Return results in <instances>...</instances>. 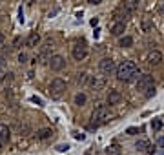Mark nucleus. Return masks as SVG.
Listing matches in <instances>:
<instances>
[{
    "instance_id": "a878e982",
    "label": "nucleus",
    "mask_w": 164,
    "mask_h": 155,
    "mask_svg": "<svg viewBox=\"0 0 164 155\" xmlns=\"http://www.w3.org/2000/svg\"><path fill=\"white\" fill-rule=\"evenodd\" d=\"M26 60H28V55H26V53H18V62H20V64H24Z\"/></svg>"
},
{
    "instance_id": "f704fd0d",
    "label": "nucleus",
    "mask_w": 164,
    "mask_h": 155,
    "mask_svg": "<svg viewBox=\"0 0 164 155\" xmlns=\"http://www.w3.org/2000/svg\"><path fill=\"white\" fill-rule=\"evenodd\" d=\"M84 155H91V151H86V153H84Z\"/></svg>"
},
{
    "instance_id": "6e6552de",
    "label": "nucleus",
    "mask_w": 164,
    "mask_h": 155,
    "mask_svg": "<svg viewBox=\"0 0 164 155\" xmlns=\"http://www.w3.org/2000/svg\"><path fill=\"white\" fill-rule=\"evenodd\" d=\"M91 88L95 91H100L106 88V77H93L91 79Z\"/></svg>"
},
{
    "instance_id": "e433bc0d",
    "label": "nucleus",
    "mask_w": 164,
    "mask_h": 155,
    "mask_svg": "<svg viewBox=\"0 0 164 155\" xmlns=\"http://www.w3.org/2000/svg\"><path fill=\"white\" fill-rule=\"evenodd\" d=\"M0 151H2V146H0Z\"/></svg>"
},
{
    "instance_id": "412c9836",
    "label": "nucleus",
    "mask_w": 164,
    "mask_h": 155,
    "mask_svg": "<svg viewBox=\"0 0 164 155\" xmlns=\"http://www.w3.org/2000/svg\"><path fill=\"white\" fill-rule=\"evenodd\" d=\"M86 102H88V97H86L84 93H77V95H75V104H77V106H84Z\"/></svg>"
},
{
    "instance_id": "7ed1b4c3",
    "label": "nucleus",
    "mask_w": 164,
    "mask_h": 155,
    "mask_svg": "<svg viewBox=\"0 0 164 155\" xmlns=\"http://www.w3.org/2000/svg\"><path fill=\"white\" fill-rule=\"evenodd\" d=\"M66 91V82L62 79H53L51 84H49V95L53 99H60Z\"/></svg>"
},
{
    "instance_id": "aec40b11",
    "label": "nucleus",
    "mask_w": 164,
    "mask_h": 155,
    "mask_svg": "<svg viewBox=\"0 0 164 155\" xmlns=\"http://www.w3.org/2000/svg\"><path fill=\"white\" fill-rule=\"evenodd\" d=\"M122 153V148L119 144H111L106 148V155H121Z\"/></svg>"
},
{
    "instance_id": "b1692460",
    "label": "nucleus",
    "mask_w": 164,
    "mask_h": 155,
    "mask_svg": "<svg viewBox=\"0 0 164 155\" xmlns=\"http://www.w3.org/2000/svg\"><path fill=\"white\" fill-rule=\"evenodd\" d=\"M144 95H146L148 99H150V97H153V95H155V86H151V88H148V90H146V93H144Z\"/></svg>"
},
{
    "instance_id": "393cba45",
    "label": "nucleus",
    "mask_w": 164,
    "mask_h": 155,
    "mask_svg": "<svg viewBox=\"0 0 164 155\" xmlns=\"http://www.w3.org/2000/svg\"><path fill=\"white\" fill-rule=\"evenodd\" d=\"M126 133H128V135H137V133H139V130L131 126V128H128V130H126Z\"/></svg>"
},
{
    "instance_id": "2f4dec72",
    "label": "nucleus",
    "mask_w": 164,
    "mask_h": 155,
    "mask_svg": "<svg viewBox=\"0 0 164 155\" xmlns=\"http://www.w3.org/2000/svg\"><path fill=\"white\" fill-rule=\"evenodd\" d=\"M4 40H6V37H4V33H2V31H0V46L4 44Z\"/></svg>"
},
{
    "instance_id": "1a4fd4ad",
    "label": "nucleus",
    "mask_w": 164,
    "mask_h": 155,
    "mask_svg": "<svg viewBox=\"0 0 164 155\" xmlns=\"http://www.w3.org/2000/svg\"><path fill=\"white\" fill-rule=\"evenodd\" d=\"M162 62V53L159 51V49H153V51H150V55H148V64H151V66H157V64H160Z\"/></svg>"
},
{
    "instance_id": "72a5a7b5",
    "label": "nucleus",
    "mask_w": 164,
    "mask_h": 155,
    "mask_svg": "<svg viewBox=\"0 0 164 155\" xmlns=\"http://www.w3.org/2000/svg\"><path fill=\"white\" fill-rule=\"evenodd\" d=\"M0 68H4V58L0 57Z\"/></svg>"
},
{
    "instance_id": "4468645a",
    "label": "nucleus",
    "mask_w": 164,
    "mask_h": 155,
    "mask_svg": "<svg viewBox=\"0 0 164 155\" xmlns=\"http://www.w3.org/2000/svg\"><path fill=\"white\" fill-rule=\"evenodd\" d=\"M140 29L144 33H150L153 29V20L150 16H142V20H140Z\"/></svg>"
},
{
    "instance_id": "c85d7f7f",
    "label": "nucleus",
    "mask_w": 164,
    "mask_h": 155,
    "mask_svg": "<svg viewBox=\"0 0 164 155\" xmlns=\"http://www.w3.org/2000/svg\"><path fill=\"white\" fill-rule=\"evenodd\" d=\"M88 2H89V4H93V6H99L102 0H88Z\"/></svg>"
},
{
    "instance_id": "f03ea898",
    "label": "nucleus",
    "mask_w": 164,
    "mask_h": 155,
    "mask_svg": "<svg viewBox=\"0 0 164 155\" xmlns=\"http://www.w3.org/2000/svg\"><path fill=\"white\" fill-rule=\"evenodd\" d=\"M91 119H93V122H97V124L108 122V119H109V109H108V106L106 104H99L95 109H93Z\"/></svg>"
},
{
    "instance_id": "bb28decb",
    "label": "nucleus",
    "mask_w": 164,
    "mask_h": 155,
    "mask_svg": "<svg viewBox=\"0 0 164 155\" xmlns=\"http://www.w3.org/2000/svg\"><path fill=\"white\" fill-rule=\"evenodd\" d=\"M67 148H69L67 144H58V146H57V150H58V151H67Z\"/></svg>"
},
{
    "instance_id": "f257e3e1",
    "label": "nucleus",
    "mask_w": 164,
    "mask_h": 155,
    "mask_svg": "<svg viewBox=\"0 0 164 155\" xmlns=\"http://www.w3.org/2000/svg\"><path fill=\"white\" fill-rule=\"evenodd\" d=\"M137 77H140V73H139V68L133 60H124L117 66V79L121 82H131Z\"/></svg>"
},
{
    "instance_id": "473e14b6",
    "label": "nucleus",
    "mask_w": 164,
    "mask_h": 155,
    "mask_svg": "<svg viewBox=\"0 0 164 155\" xmlns=\"http://www.w3.org/2000/svg\"><path fill=\"white\" fill-rule=\"evenodd\" d=\"M4 79H6V73H4L2 68H0V80H4Z\"/></svg>"
},
{
    "instance_id": "7c9ffc66",
    "label": "nucleus",
    "mask_w": 164,
    "mask_h": 155,
    "mask_svg": "<svg viewBox=\"0 0 164 155\" xmlns=\"http://www.w3.org/2000/svg\"><path fill=\"white\" fill-rule=\"evenodd\" d=\"M89 24H91V26H97V24H99V18H91Z\"/></svg>"
},
{
    "instance_id": "a211bd4d",
    "label": "nucleus",
    "mask_w": 164,
    "mask_h": 155,
    "mask_svg": "<svg viewBox=\"0 0 164 155\" xmlns=\"http://www.w3.org/2000/svg\"><path fill=\"white\" fill-rule=\"evenodd\" d=\"M9 135H11V130L7 128V124H0V142L9 141Z\"/></svg>"
},
{
    "instance_id": "9b49d317",
    "label": "nucleus",
    "mask_w": 164,
    "mask_h": 155,
    "mask_svg": "<svg viewBox=\"0 0 164 155\" xmlns=\"http://www.w3.org/2000/svg\"><path fill=\"white\" fill-rule=\"evenodd\" d=\"M126 31V22H117V24H113V28H111V35L113 37H122V33Z\"/></svg>"
},
{
    "instance_id": "39448f33",
    "label": "nucleus",
    "mask_w": 164,
    "mask_h": 155,
    "mask_svg": "<svg viewBox=\"0 0 164 155\" xmlns=\"http://www.w3.org/2000/svg\"><path fill=\"white\" fill-rule=\"evenodd\" d=\"M99 70H100V73H102V75H111L113 71H117V68H115V62H113V58H109V57L102 58V60L99 62Z\"/></svg>"
},
{
    "instance_id": "ddd939ff",
    "label": "nucleus",
    "mask_w": 164,
    "mask_h": 155,
    "mask_svg": "<svg viewBox=\"0 0 164 155\" xmlns=\"http://www.w3.org/2000/svg\"><path fill=\"white\" fill-rule=\"evenodd\" d=\"M139 2H140V0H124V13L131 15L139 7Z\"/></svg>"
},
{
    "instance_id": "5701e85b",
    "label": "nucleus",
    "mask_w": 164,
    "mask_h": 155,
    "mask_svg": "<svg viewBox=\"0 0 164 155\" xmlns=\"http://www.w3.org/2000/svg\"><path fill=\"white\" fill-rule=\"evenodd\" d=\"M86 80H88V73H80L79 75V84L82 86V84H86Z\"/></svg>"
},
{
    "instance_id": "c756f323",
    "label": "nucleus",
    "mask_w": 164,
    "mask_h": 155,
    "mask_svg": "<svg viewBox=\"0 0 164 155\" xmlns=\"http://www.w3.org/2000/svg\"><path fill=\"white\" fill-rule=\"evenodd\" d=\"M75 139H79V141H84V133H75Z\"/></svg>"
},
{
    "instance_id": "4be33fe9",
    "label": "nucleus",
    "mask_w": 164,
    "mask_h": 155,
    "mask_svg": "<svg viewBox=\"0 0 164 155\" xmlns=\"http://www.w3.org/2000/svg\"><path fill=\"white\" fill-rule=\"evenodd\" d=\"M160 128H162V121H160V119H153V121H151V130H153V131H159Z\"/></svg>"
},
{
    "instance_id": "20e7f679",
    "label": "nucleus",
    "mask_w": 164,
    "mask_h": 155,
    "mask_svg": "<svg viewBox=\"0 0 164 155\" xmlns=\"http://www.w3.org/2000/svg\"><path fill=\"white\" fill-rule=\"evenodd\" d=\"M151 86H153V77L151 75L144 73V75L139 77V80H137V90L140 93H146V90H148V88H151Z\"/></svg>"
},
{
    "instance_id": "f8f14e48",
    "label": "nucleus",
    "mask_w": 164,
    "mask_h": 155,
    "mask_svg": "<svg viewBox=\"0 0 164 155\" xmlns=\"http://www.w3.org/2000/svg\"><path fill=\"white\" fill-rule=\"evenodd\" d=\"M38 44H40V35H38L37 31H33V33L28 37V40H26V46H28V48H37Z\"/></svg>"
},
{
    "instance_id": "423d86ee",
    "label": "nucleus",
    "mask_w": 164,
    "mask_h": 155,
    "mask_svg": "<svg viewBox=\"0 0 164 155\" xmlns=\"http://www.w3.org/2000/svg\"><path fill=\"white\" fill-rule=\"evenodd\" d=\"M71 55H73V58H75V60H84V58L88 57V46H86L84 42H79L77 46H73Z\"/></svg>"
},
{
    "instance_id": "2eb2a0df",
    "label": "nucleus",
    "mask_w": 164,
    "mask_h": 155,
    "mask_svg": "<svg viewBox=\"0 0 164 155\" xmlns=\"http://www.w3.org/2000/svg\"><path fill=\"white\" fill-rule=\"evenodd\" d=\"M121 99H122V95L117 90H109V93H108V104H119Z\"/></svg>"
},
{
    "instance_id": "dca6fc26",
    "label": "nucleus",
    "mask_w": 164,
    "mask_h": 155,
    "mask_svg": "<svg viewBox=\"0 0 164 155\" xmlns=\"http://www.w3.org/2000/svg\"><path fill=\"white\" fill-rule=\"evenodd\" d=\"M51 135H53L51 128H42V130H38V131H37V139H38V141H48Z\"/></svg>"
},
{
    "instance_id": "c9c22d12",
    "label": "nucleus",
    "mask_w": 164,
    "mask_h": 155,
    "mask_svg": "<svg viewBox=\"0 0 164 155\" xmlns=\"http://www.w3.org/2000/svg\"><path fill=\"white\" fill-rule=\"evenodd\" d=\"M29 2H31V4H33V2H35V0H29Z\"/></svg>"
},
{
    "instance_id": "6ab92c4d",
    "label": "nucleus",
    "mask_w": 164,
    "mask_h": 155,
    "mask_svg": "<svg viewBox=\"0 0 164 155\" xmlns=\"http://www.w3.org/2000/svg\"><path fill=\"white\" fill-rule=\"evenodd\" d=\"M119 46H121V48H131V46H133V38L128 37V35L121 37V38H119Z\"/></svg>"
},
{
    "instance_id": "f3484780",
    "label": "nucleus",
    "mask_w": 164,
    "mask_h": 155,
    "mask_svg": "<svg viewBox=\"0 0 164 155\" xmlns=\"http://www.w3.org/2000/svg\"><path fill=\"white\" fill-rule=\"evenodd\" d=\"M135 148H137L139 151H151V144H150V141H146V139H139L137 144H135Z\"/></svg>"
},
{
    "instance_id": "cd10ccee",
    "label": "nucleus",
    "mask_w": 164,
    "mask_h": 155,
    "mask_svg": "<svg viewBox=\"0 0 164 155\" xmlns=\"http://www.w3.org/2000/svg\"><path fill=\"white\" fill-rule=\"evenodd\" d=\"M157 144H159V146H160V148H164V135H162V137H159V139H157Z\"/></svg>"
},
{
    "instance_id": "0eeeda50",
    "label": "nucleus",
    "mask_w": 164,
    "mask_h": 155,
    "mask_svg": "<svg viewBox=\"0 0 164 155\" xmlns=\"http://www.w3.org/2000/svg\"><path fill=\"white\" fill-rule=\"evenodd\" d=\"M48 66H49L53 71H60L64 66H66V60H64V57H60V55H53V57L49 58Z\"/></svg>"
},
{
    "instance_id": "9d476101",
    "label": "nucleus",
    "mask_w": 164,
    "mask_h": 155,
    "mask_svg": "<svg viewBox=\"0 0 164 155\" xmlns=\"http://www.w3.org/2000/svg\"><path fill=\"white\" fill-rule=\"evenodd\" d=\"M51 49H53L51 44H49V46H46V48L38 53V62H49V58L53 57V55H51Z\"/></svg>"
}]
</instances>
